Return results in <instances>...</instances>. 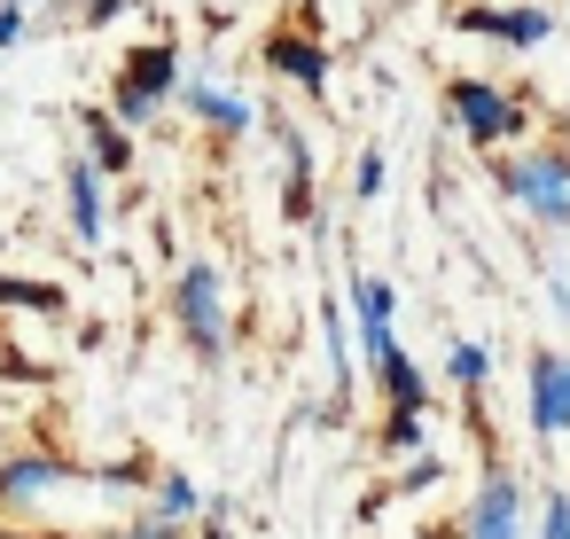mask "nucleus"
Returning <instances> with one entry per match:
<instances>
[{
  "instance_id": "obj_1",
  "label": "nucleus",
  "mask_w": 570,
  "mask_h": 539,
  "mask_svg": "<svg viewBox=\"0 0 570 539\" xmlns=\"http://www.w3.org/2000/svg\"><path fill=\"white\" fill-rule=\"evenodd\" d=\"M173 329H180V344H188L196 360H219V352H227L235 321H227V290H219V266H212V258H188V266L173 274Z\"/></svg>"
},
{
  "instance_id": "obj_2",
  "label": "nucleus",
  "mask_w": 570,
  "mask_h": 539,
  "mask_svg": "<svg viewBox=\"0 0 570 539\" xmlns=\"http://www.w3.org/2000/svg\"><path fill=\"white\" fill-rule=\"evenodd\" d=\"M188 87V63H180V48L173 40H149V48H134L126 56V71H118V87H110V110L126 118V126H149L157 110H173V95Z\"/></svg>"
},
{
  "instance_id": "obj_3",
  "label": "nucleus",
  "mask_w": 570,
  "mask_h": 539,
  "mask_svg": "<svg viewBox=\"0 0 570 539\" xmlns=\"http://www.w3.org/2000/svg\"><path fill=\"white\" fill-rule=\"evenodd\" d=\"M445 110H453V126H461L476 149H500V141H515V134H523L515 95H508V87H492V79H453V87H445Z\"/></svg>"
},
{
  "instance_id": "obj_4",
  "label": "nucleus",
  "mask_w": 570,
  "mask_h": 539,
  "mask_svg": "<svg viewBox=\"0 0 570 539\" xmlns=\"http://www.w3.org/2000/svg\"><path fill=\"white\" fill-rule=\"evenodd\" d=\"M500 196H515V204H523L531 219H547V227H570V157L547 149V157L500 165Z\"/></svg>"
},
{
  "instance_id": "obj_5",
  "label": "nucleus",
  "mask_w": 570,
  "mask_h": 539,
  "mask_svg": "<svg viewBox=\"0 0 570 539\" xmlns=\"http://www.w3.org/2000/svg\"><path fill=\"white\" fill-rule=\"evenodd\" d=\"M79 469L63 461V453H9V461H0V508H40V500H56L63 484H71Z\"/></svg>"
},
{
  "instance_id": "obj_6",
  "label": "nucleus",
  "mask_w": 570,
  "mask_h": 539,
  "mask_svg": "<svg viewBox=\"0 0 570 539\" xmlns=\"http://www.w3.org/2000/svg\"><path fill=\"white\" fill-rule=\"evenodd\" d=\"M266 71H274V79H289V87H297V95H313V102L328 95V48H321L313 32H297V24H282V32L266 40Z\"/></svg>"
},
{
  "instance_id": "obj_7",
  "label": "nucleus",
  "mask_w": 570,
  "mask_h": 539,
  "mask_svg": "<svg viewBox=\"0 0 570 539\" xmlns=\"http://www.w3.org/2000/svg\"><path fill=\"white\" fill-rule=\"evenodd\" d=\"M461 539H523V484H515L508 469H492V477L476 484Z\"/></svg>"
},
{
  "instance_id": "obj_8",
  "label": "nucleus",
  "mask_w": 570,
  "mask_h": 539,
  "mask_svg": "<svg viewBox=\"0 0 570 539\" xmlns=\"http://www.w3.org/2000/svg\"><path fill=\"white\" fill-rule=\"evenodd\" d=\"M461 32H484V40H508V48H539L554 32L547 9H500V0H469V9H453Z\"/></svg>"
},
{
  "instance_id": "obj_9",
  "label": "nucleus",
  "mask_w": 570,
  "mask_h": 539,
  "mask_svg": "<svg viewBox=\"0 0 570 539\" xmlns=\"http://www.w3.org/2000/svg\"><path fill=\"white\" fill-rule=\"evenodd\" d=\"M63 212H71V243L102 251V235H110V212H102V165H95V157H79V165L63 173Z\"/></svg>"
},
{
  "instance_id": "obj_10",
  "label": "nucleus",
  "mask_w": 570,
  "mask_h": 539,
  "mask_svg": "<svg viewBox=\"0 0 570 539\" xmlns=\"http://www.w3.org/2000/svg\"><path fill=\"white\" fill-rule=\"evenodd\" d=\"M531 430L539 438H562L570 430V360L562 352H539L531 360Z\"/></svg>"
},
{
  "instance_id": "obj_11",
  "label": "nucleus",
  "mask_w": 570,
  "mask_h": 539,
  "mask_svg": "<svg viewBox=\"0 0 570 539\" xmlns=\"http://www.w3.org/2000/svg\"><path fill=\"white\" fill-rule=\"evenodd\" d=\"M180 102H188L212 134H250V126H258V102H250V95H235V87H219V79H204V71L180 87Z\"/></svg>"
},
{
  "instance_id": "obj_12",
  "label": "nucleus",
  "mask_w": 570,
  "mask_h": 539,
  "mask_svg": "<svg viewBox=\"0 0 570 539\" xmlns=\"http://www.w3.org/2000/svg\"><path fill=\"white\" fill-rule=\"evenodd\" d=\"M79 134H87V157L102 165V180L134 173V126L118 110H79Z\"/></svg>"
},
{
  "instance_id": "obj_13",
  "label": "nucleus",
  "mask_w": 570,
  "mask_h": 539,
  "mask_svg": "<svg viewBox=\"0 0 570 539\" xmlns=\"http://www.w3.org/2000/svg\"><path fill=\"white\" fill-rule=\"evenodd\" d=\"M282 149H289V180H282V219H289V227H313V149H305V134H297V126L282 134Z\"/></svg>"
},
{
  "instance_id": "obj_14",
  "label": "nucleus",
  "mask_w": 570,
  "mask_h": 539,
  "mask_svg": "<svg viewBox=\"0 0 570 539\" xmlns=\"http://www.w3.org/2000/svg\"><path fill=\"white\" fill-rule=\"evenodd\" d=\"M375 383H383V406H391V414H422V406H430V375H422L406 352H391V360L375 367Z\"/></svg>"
},
{
  "instance_id": "obj_15",
  "label": "nucleus",
  "mask_w": 570,
  "mask_h": 539,
  "mask_svg": "<svg viewBox=\"0 0 570 539\" xmlns=\"http://www.w3.org/2000/svg\"><path fill=\"white\" fill-rule=\"evenodd\" d=\"M212 500L196 492V477H180V469H165V477H149V516L157 523H196Z\"/></svg>"
},
{
  "instance_id": "obj_16",
  "label": "nucleus",
  "mask_w": 570,
  "mask_h": 539,
  "mask_svg": "<svg viewBox=\"0 0 570 539\" xmlns=\"http://www.w3.org/2000/svg\"><path fill=\"white\" fill-rule=\"evenodd\" d=\"M0 305H9V313H48V321H63V313H71V290H63V282H32V274H0Z\"/></svg>"
},
{
  "instance_id": "obj_17",
  "label": "nucleus",
  "mask_w": 570,
  "mask_h": 539,
  "mask_svg": "<svg viewBox=\"0 0 570 539\" xmlns=\"http://www.w3.org/2000/svg\"><path fill=\"white\" fill-rule=\"evenodd\" d=\"M352 313H360V336H367V329H391L399 290H391L383 274H352Z\"/></svg>"
},
{
  "instance_id": "obj_18",
  "label": "nucleus",
  "mask_w": 570,
  "mask_h": 539,
  "mask_svg": "<svg viewBox=\"0 0 570 539\" xmlns=\"http://www.w3.org/2000/svg\"><path fill=\"white\" fill-rule=\"evenodd\" d=\"M445 375H453V383H461V391H484V375H492V352H484V344H469V336H461V344H453V352H445Z\"/></svg>"
},
{
  "instance_id": "obj_19",
  "label": "nucleus",
  "mask_w": 570,
  "mask_h": 539,
  "mask_svg": "<svg viewBox=\"0 0 570 539\" xmlns=\"http://www.w3.org/2000/svg\"><path fill=\"white\" fill-rule=\"evenodd\" d=\"M383 173H391V165H383V149H360V173H352V196H360V204H375V196H383Z\"/></svg>"
},
{
  "instance_id": "obj_20",
  "label": "nucleus",
  "mask_w": 570,
  "mask_h": 539,
  "mask_svg": "<svg viewBox=\"0 0 570 539\" xmlns=\"http://www.w3.org/2000/svg\"><path fill=\"white\" fill-rule=\"evenodd\" d=\"M383 445L391 453H422V414H391L383 422Z\"/></svg>"
},
{
  "instance_id": "obj_21",
  "label": "nucleus",
  "mask_w": 570,
  "mask_h": 539,
  "mask_svg": "<svg viewBox=\"0 0 570 539\" xmlns=\"http://www.w3.org/2000/svg\"><path fill=\"white\" fill-rule=\"evenodd\" d=\"M438 477H445V461H438V453H414V461H406V477H399V492H430Z\"/></svg>"
},
{
  "instance_id": "obj_22",
  "label": "nucleus",
  "mask_w": 570,
  "mask_h": 539,
  "mask_svg": "<svg viewBox=\"0 0 570 539\" xmlns=\"http://www.w3.org/2000/svg\"><path fill=\"white\" fill-rule=\"evenodd\" d=\"M321 336H328V360H336V375H344L352 360H344V313H336V305H321Z\"/></svg>"
},
{
  "instance_id": "obj_23",
  "label": "nucleus",
  "mask_w": 570,
  "mask_h": 539,
  "mask_svg": "<svg viewBox=\"0 0 570 539\" xmlns=\"http://www.w3.org/2000/svg\"><path fill=\"white\" fill-rule=\"evenodd\" d=\"M539 539H570V492H547V523Z\"/></svg>"
},
{
  "instance_id": "obj_24",
  "label": "nucleus",
  "mask_w": 570,
  "mask_h": 539,
  "mask_svg": "<svg viewBox=\"0 0 570 539\" xmlns=\"http://www.w3.org/2000/svg\"><path fill=\"white\" fill-rule=\"evenodd\" d=\"M141 477H149L141 461H102V484H118V492H126V484H141Z\"/></svg>"
},
{
  "instance_id": "obj_25",
  "label": "nucleus",
  "mask_w": 570,
  "mask_h": 539,
  "mask_svg": "<svg viewBox=\"0 0 570 539\" xmlns=\"http://www.w3.org/2000/svg\"><path fill=\"white\" fill-rule=\"evenodd\" d=\"M126 9H134V0H87V9H79V17H87V24H118Z\"/></svg>"
},
{
  "instance_id": "obj_26",
  "label": "nucleus",
  "mask_w": 570,
  "mask_h": 539,
  "mask_svg": "<svg viewBox=\"0 0 570 539\" xmlns=\"http://www.w3.org/2000/svg\"><path fill=\"white\" fill-rule=\"evenodd\" d=\"M24 24H32V9H0V48H17V40H24Z\"/></svg>"
},
{
  "instance_id": "obj_27",
  "label": "nucleus",
  "mask_w": 570,
  "mask_h": 539,
  "mask_svg": "<svg viewBox=\"0 0 570 539\" xmlns=\"http://www.w3.org/2000/svg\"><path fill=\"white\" fill-rule=\"evenodd\" d=\"M118 539H180V523H157V516H141L134 531H118Z\"/></svg>"
},
{
  "instance_id": "obj_28",
  "label": "nucleus",
  "mask_w": 570,
  "mask_h": 539,
  "mask_svg": "<svg viewBox=\"0 0 570 539\" xmlns=\"http://www.w3.org/2000/svg\"><path fill=\"white\" fill-rule=\"evenodd\" d=\"M0 539H32V531H9V523H0Z\"/></svg>"
},
{
  "instance_id": "obj_29",
  "label": "nucleus",
  "mask_w": 570,
  "mask_h": 539,
  "mask_svg": "<svg viewBox=\"0 0 570 539\" xmlns=\"http://www.w3.org/2000/svg\"><path fill=\"white\" fill-rule=\"evenodd\" d=\"M0 9H32V0H0Z\"/></svg>"
},
{
  "instance_id": "obj_30",
  "label": "nucleus",
  "mask_w": 570,
  "mask_h": 539,
  "mask_svg": "<svg viewBox=\"0 0 570 539\" xmlns=\"http://www.w3.org/2000/svg\"><path fill=\"white\" fill-rule=\"evenodd\" d=\"M461 9H469V0H461Z\"/></svg>"
}]
</instances>
